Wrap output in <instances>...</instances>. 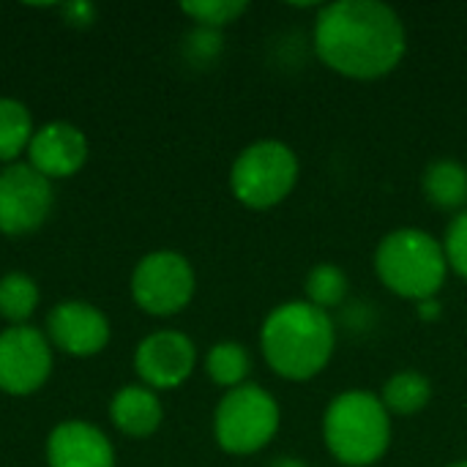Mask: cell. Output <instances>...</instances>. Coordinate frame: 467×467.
<instances>
[{
    "instance_id": "1",
    "label": "cell",
    "mask_w": 467,
    "mask_h": 467,
    "mask_svg": "<svg viewBox=\"0 0 467 467\" xmlns=\"http://www.w3.org/2000/svg\"><path fill=\"white\" fill-rule=\"evenodd\" d=\"M315 52L337 74L380 79L408 52L402 16L380 0H337L317 11Z\"/></svg>"
},
{
    "instance_id": "2",
    "label": "cell",
    "mask_w": 467,
    "mask_h": 467,
    "mask_svg": "<svg viewBox=\"0 0 467 467\" xmlns=\"http://www.w3.org/2000/svg\"><path fill=\"white\" fill-rule=\"evenodd\" d=\"M337 348V328L328 312L304 301L279 304L260 328V350L268 367L285 380H312Z\"/></svg>"
},
{
    "instance_id": "3",
    "label": "cell",
    "mask_w": 467,
    "mask_h": 467,
    "mask_svg": "<svg viewBox=\"0 0 467 467\" xmlns=\"http://www.w3.org/2000/svg\"><path fill=\"white\" fill-rule=\"evenodd\" d=\"M323 441L337 462L369 467L391 446V413L367 389H350L331 400L323 416Z\"/></svg>"
},
{
    "instance_id": "4",
    "label": "cell",
    "mask_w": 467,
    "mask_h": 467,
    "mask_svg": "<svg viewBox=\"0 0 467 467\" xmlns=\"http://www.w3.org/2000/svg\"><path fill=\"white\" fill-rule=\"evenodd\" d=\"M375 271L391 293L421 304L443 290L449 260L435 235L416 227H400L378 244Z\"/></svg>"
},
{
    "instance_id": "5",
    "label": "cell",
    "mask_w": 467,
    "mask_h": 467,
    "mask_svg": "<svg viewBox=\"0 0 467 467\" xmlns=\"http://www.w3.org/2000/svg\"><path fill=\"white\" fill-rule=\"evenodd\" d=\"M298 183V156L279 140L246 145L230 170V189L246 208L265 211L290 197Z\"/></svg>"
},
{
    "instance_id": "6",
    "label": "cell",
    "mask_w": 467,
    "mask_h": 467,
    "mask_svg": "<svg viewBox=\"0 0 467 467\" xmlns=\"http://www.w3.org/2000/svg\"><path fill=\"white\" fill-rule=\"evenodd\" d=\"M279 402L257 383H244L230 389L213 413L216 443L235 457L257 454L279 432Z\"/></svg>"
},
{
    "instance_id": "7",
    "label": "cell",
    "mask_w": 467,
    "mask_h": 467,
    "mask_svg": "<svg viewBox=\"0 0 467 467\" xmlns=\"http://www.w3.org/2000/svg\"><path fill=\"white\" fill-rule=\"evenodd\" d=\"M194 268L192 263L170 249L145 254L131 274V298L134 304L156 317L178 315L194 298Z\"/></svg>"
},
{
    "instance_id": "8",
    "label": "cell",
    "mask_w": 467,
    "mask_h": 467,
    "mask_svg": "<svg viewBox=\"0 0 467 467\" xmlns=\"http://www.w3.org/2000/svg\"><path fill=\"white\" fill-rule=\"evenodd\" d=\"M52 372V345L33 326L0 331V391L27 397L38 391Z\"/></svg>"
},
{
    "instance_id": "9",
    "label": "cell",
    "mask_w": 467,
    "mask_h": 467,
    "mask_svg": "<svg viewBox=\"0 0 467 467\" xmlns=\"http://www.w3.org/2000/svg\"><path fill=\"white\" fill-rule=\"evenodd\" d=\"M52 211V181L30 164H8L0 172V233H36Z\"/></svg>"
},
{
    "instance_id": "10",
    "label": "cell",
    "mask_w": 467,
    "mask_h": 467,
    "mask_svg": "<svg viewBox=\"0 0 467 467\" xmlns=\"http://www.w3.org/2000/svg\"><path fill=\"white\" fill-rule=\"evenodd\" d=\"M197 367V348L181 331H153L148 334L134 353V369L140 380L159 389H178L192 378Z\"/></svg>"
},
{
    "instance_id": "11",
    "label": "cell",
    "mask_w": 467,
    "mask_h": 467,
    "mask_svg": "<svg viewBox=\"0 0 467 467\" xmlns=\"http://www.w3.org/2000/svg\"><path fill=\"white\" fill-rule=\"evenodd\" d=\"M109 320L101 309L88 301H60L47 315V339L57 350L88 358L107 348Z\"/></svg>"
},
{
    "instance_id": "12",
    "label": "cell",
    "mask_w": 467,
    "mask_h": 467,
    "mask_svg": "<svg viewBox=\"0 0 467 467\" xmlns=\"http://www.w3.org/2000/svg\"><path fill=\"white\" fill-rule=\"evenodd\" d=\"M88 159V140L85 134L66 123L52 120L33 131V140L27 145V164L41 172L47 181L55 178H71L79 172V167Z\"/></svg>"
},
{
    "instance_id": "13",
    "label": "cell",
    "mask_w": 467,
    "mask_h": 467,
    "mask_svg": "<svg viewBox=\"0 0 467 467\" xmlns=\"http://www.w3.org/2000/svg\"><path fill=\"white\" fill-rule=\"evenodd\" d=\"M49 467H115L109 438L88 421H63L47 438Z\"/></svg>"
},
{
    "instance_id": "14",
    "label": "cell",
    "mask_w": 467,
    "mask_h": 467,
    "mask_svg": "<svg viewBox=\"0 0 467 467\" xmlns=\"http://www.w3.org/2000/svg\"><path fill=\"white\" fill-rule=\"evenodd\" d=\"M109 419L129 438H150L164 419L161 400L148 386H123L109 402Z\"/></svg>"
},
{
    "instance_id": "15",
    "label": "cell",
    "mask_w": 467,
    "mask_h": 467,
    "mask_svg": "<svg viewBox=\"0 0 467 467\" xmlns=\"http://www.w3.org/2000/svg\"><path fill=\"white\" fill-rule=\"evenodd\" d=\"M427 200L441 211H457L467 205V167L454 159H435L421 175Z\"/></svg>"
},
{
    "instance_id": "16",
    "label": "cell",
    "mask_w": 467,
    "mask_h": 467,
    "mask_svg": "<svg viewBox=\"0 0 467 467\" xmlns=\"http://www.w3.org/2000/svg\"><path fill=\"white\" fill-rule=\"evenodd\" d=\"M383 405L394 416H416L432 400V383L419 369H402L391 375L380 394Z\"/></svg>"
},
{
    "instance_id": "17",
    "label": "cell",
    "mask_w": 467,
    "mask_h": 467,
    "mask_svg": "<svg viewBox=\"0 0 467 467\" xmlns=\"http://www.w3.org/2000/svg\"><path fill=\"white\" fill-rule=\"evenodd\" d=\"M33 118L16 99H0V161L16 164L33 140Z\"/></svg>"
},
{
    "instance_id": "18",
    "label": "cell",
    "mask_w": 467,
    "mask_h": 467,
    "mask_svg": "<svg viewBox=\"0 0 467 467\" xmlns=\"http://www.w3.org/2000/svg\"><path fill=\"white\" fill-rule=\"evenodd\" d=\"M208 378L222 389H238L246 383L252 369V356L241 342H216L205 358Z\"/></svg>"
},
{
    "instance_id": "19",
    "label": "cell",
    "mask_w": 467,
    "mask_h": 467,
    "mask_svg": "<svg viewBox=\"0 0 467 467\" xmlns=\"http://www.w3.org/2000/svg\"><path fill=\"white\" fill-rule=\"evenodd\" d=\"M38 306V285L27 274H5L0 279V317L11 326H27Z\"/></svg>"
},
{
    "instance_id": "20",
    "label": "cell",
    "mask_w": 467,
    "mask_h": 467,
    "mask_svg": "<svg viewBox=\"0 0 467 467\" xmlns=\"http://www.w3.org/2000/svg\"><path fill=\"white\" fill-rule=\"evenodd\" d=\"M348 290H350V279L348 274L334 265V263H320L315 265L309 274H306V282H304V293H306V301L323 312L339 306L345 298H348Z\"/></svg>"
},
{
    "instance_id": "21",
    "label": "cell",
    "mask_w": 467,
    "mask_h": 467,
    "mask_svg": "<svg viewBox=\"0 0 467 467\" xmlns=\"http://www.w3.org/2000/svg\"><path fill=\"white\" fill-rule=\"evenodd\" d=\"M181 8H183V14H189L200 27L222 30L224 25L235 22V19L249 8V3H244V0H192V3H183Z\"/></svg>"
},
{
    "instance_id": "22",
    "label": "cell",
    "mask_w": 467,
    "mask_h": 467,
    "mask_svg": "<svg viewBox=\"0 0 467 467\" xmlns=\"http://www.w3.org/2000/svg\"><path fill=\"white\" fill-rule=\"evenodd\" d=\"M443 249H446L449 268H454L462 279H467V211H460L451 219V224L446 230Z\"/></svg>"
},
{
    "instance_id": "23",
    "label": "cell",
    "mask_w": 467,
    "mask_h": 467,
    "mask_svg": "<svg viewBox=\"0 0 467 467\" xmlns=\"http://www.w3.org/2000/svg\"><path fill=\"white\" fill-rule=\"evenodd\" d=\"M63 16L71 22V25H79V27H88L96 16V8L90 3H68L63 5Z\"/></svg>"
},
{
    "instance_id": "24",
    "label": "cell",
    "mask_w": 467,
    "mask_h": 467,
    "mask_svg": "<svg viewBox=\"0 0 467 467\" xmlns=\"http://www.w3.org/2000/svg\"><path fill=\"white\" fill-rule=\"evenodd\" d=\"M419 315H421L424 320H435V317L441 315V306H438V301H435V298H430V301H421V304H419Z\"/></svg>"
},
{
    "instance_id": "25",
    "label": "cell",
    "mask_w": 467,
    "mask_h": 467,
    "mask_svg": "<svg viewBox=\"0 0 467 467\" xmlns=\"http://www.w3.org/2000/svg\"><path fill=\"white\" fill-rule=\"evenodd\" d=\"M268 467H304L298 460H293V457H279L274 465H268Z\"/></svg>"
},
{
    "instance_id": "26",
    "label": "cell",
    "mask_w": 467,
    "mask_h": 467,
    "mask_svg": "<svg viewBox=\"0 0 467 467\" xmlns=\"http://www.w3.org/2000/svg\"><path fill=\"white\" fill-rule=\"evenodd\" d=\"M449 467H467V460H460V462H451Z\"/></svg>"
}]
</instances>
